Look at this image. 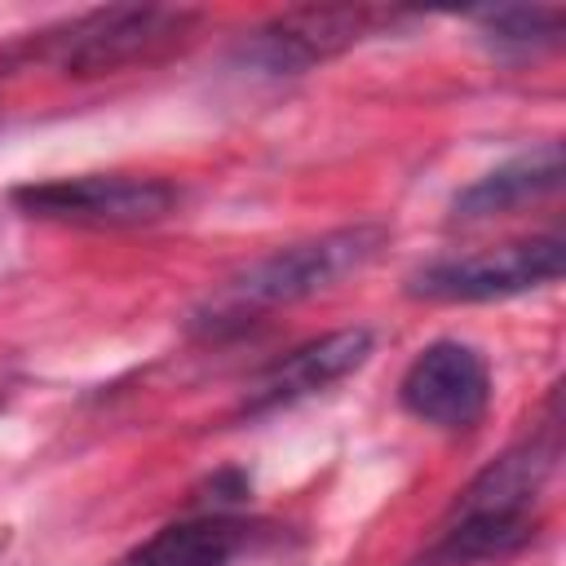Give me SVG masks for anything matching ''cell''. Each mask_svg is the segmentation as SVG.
Returning a JSON list of instances; mask_svg holds the SVG:
<instances>
[{
    "instance_id": "1",
    "label": "cell",
    "mask_w": 566,
    "mask_h": 566,
    "mask_svg": "<svg viewBox=\"0 0 566 566\" xmlns=\"http://www.w3.org/2000/svg\"><path fill=\"white\" fill-rule=\"evenodd\" d=\"M385 243H389V230L376 221H354V226H336L327 234L287 243V248L243 265L239 274H230L199 310V323L203 327H239L265 310L318 296V292L336 287L340 279L367 270Z\"/></svg>"
},
{
    "instance_id": "2",
    "label": "cell",
    "mask_w": 566,
    "mask_h": 566,
    "mask_svg": "<svg viewBox=\"0 0 566 566\" xmlns=\"http://www.w3.org/2000/svg\"><path fill=\"white\" fill-rule=\"evenodd\" d=\"M199 27L195 9L164 4H111L75 18L53 35V62L66 75H111L124 66H146L181 49Z\"/></svg>"
},
{
    "instance_id": "3",
    "label": "cell",
    "mask_w": 566,
    "mask_h": 566,
    "mask_svg": "<svg viewBox=\"0 0 566 566\" xmlns=\"http://www.w3.org/2000/svg\"><path fill=\"white\" fill-rule=\"evenodd\" d=\"M394 22H402V13L394 9H371V4H345V9H287L270 22H261L256 31H248L234 49V62L252 75L265 80H287V75H305L318 62L340 57L345 49L389 31Z\"/></svg>"
},
{
    "instance_id": "4",
    "label": "cell",
    "mask_w": 566,
    "mask_h": 566,
    "mask_svg": "<svg viewBox=\"0 0 566 566\" xmlns=\"http://www.w3.org/2000/svg\"><path fill=\"white\" fill-rule=\"evenodd\" d=\"M566 243L562 234H531L500 248L442 256L407 274V296L416 301H447V305H473V301H504L544 283L562 279Z\"/></svg>"
},
{
    "instance_id": "5",
    "label": "cell",
    "mask_w": 566,
    "mask_h": 566,
    "mask_svg": "<svg viewBox=\"0 0 566 566\" xmlns=\"http://www.w3.org/2000/svg\"><path fill=\"white\" fill-rule=\"evenodd\" d=\"M13 203L27 217L88 226V230H133L155 226L177 208V186L164 177H133V172H84V177H53L13 190Z\"/></svg>"
},
{
    "instance_id": "6",
    "label": "cell",
    "mask_w": 566,
    "mask_h": 566,
    "mask_svg": "<svg viewBox=\"0 0 566 566\" xmlns=\"http://www.w3.org/2000/svg\"><path fill=\"white\" fill-rule=\"evenodd\" d=\"M398 402L433 429H473L491 407V367L464 340H433L407 363Z\"/></svg>"
},
{
    "instance_id": "7",
    "label": "cell",
    "mask_w": 566,
    "mask_h": 566,
    "mask_svg": "<svg viewBox=\"0 0 566 566\" xmlns=\"http://www.w3.org/2000/svg\"><path fill=\"white\" fill-rule=\"evenodd\" d=\"M367 358H371V332L367 327H340V332H327L318 340H305L292 354L274 358L248 385L239 416H270V411L296 407V402L332 389L349 371H358Z\"/></svg>"
},
{
    "instance_id": "8",
    "label": "cell",
    "mask_w": 566,
    "mask_h": 566,
    "mask_svg": "<svg viewBox=\"0 0 566 566\" xmlns=\"http://www.w3.org/2000/svg\"><path fill=\"white\" fill-rule=\"evenodd\" d=\"M557 460H562V420H557V394H553L548 420L531 438L500 451L482 473H473L469 486L455 495L451 513H531Z\"/></svg>"
},
{
    "instance_id": "9",
    "label": "cell",
    "mask_w": 566,
    "mask_h": 566,
    "mask_svg": "<svg viewBox=\"0 0 566 566\" xmlns=\"http://www.w3.org/2000/svg\"><path fill=\"white\" fill-rule=\"evenodd\" d=\"M256 526L234 513H199L159 526L150 539L128 548L115 566H230L248 544Z\"/></svg>"
},
{
    "instance_id": "10",
    "label": "cell",
    "mask_w": 566,
    "mask_h": 566,
    "mask_svg": "<svg viewBox=\"0 0 566 566\" xmlns=\"http://www.w3.org/2000/svg\"><path fill=\"white\" fill-rule=\"evenodd\" d=\"M531 539V513H451L438 539H429L407 566H486L522 553Z\"/></svg>"
},
{
    "instance_id": "11",
    "label": "cell",
    "mask_w": 566,
    "mask_h": 566,
    "mask_svg": "<svg viewBox=\"0 0 566 566\" xmlns=\"http://www.w3.org/2000/svg\"><path fill=\"white\" fill-rule=\"evenodd\" d=\"M562 186V146L544 142L500 168H491L486 177H478L473 186H464L451 203V212L460 221H478V217H500L513 212L522 203H535L544 195H553Z\"/></svg>"
},
{
    "instance_id": "12",
    "label": "cell",
    "mask_w": 566,
    "mask_h": 566,
    "mask_svg": "<svg viewBox=\"0 0 566 566\" xmlns=\"http://www.w3.org/2000/svg\"><path fill=\"white\" fill-rule=\"evenodd\" d=\"M473 27L486 35L491 49L500 53H539L553 49L566 31V13L557 4H504V9H478Z\"/></svg>"
}]
</instances>
